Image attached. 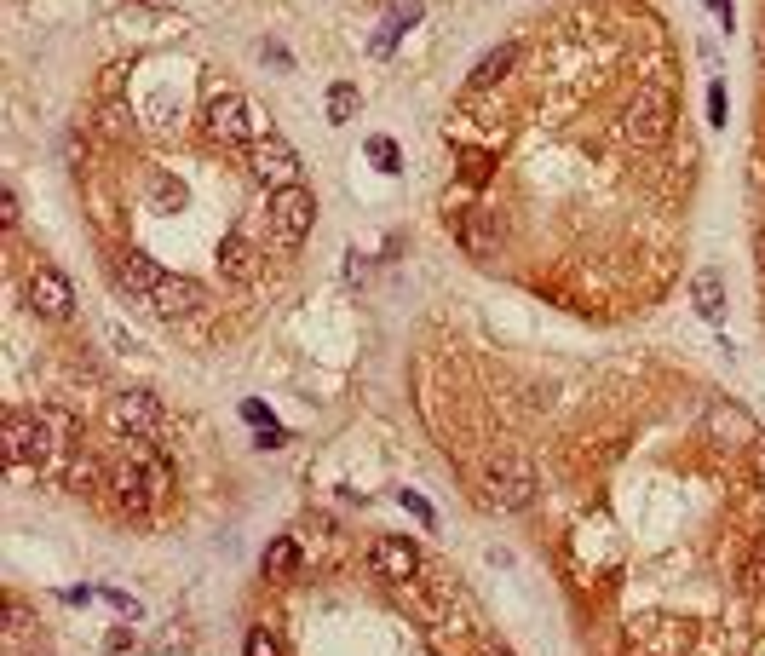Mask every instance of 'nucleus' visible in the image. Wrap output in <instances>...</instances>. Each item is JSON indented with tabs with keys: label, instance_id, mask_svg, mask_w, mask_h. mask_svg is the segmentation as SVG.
<instances>
[{
	"label": "nucleus",
	"instance_id": "1",
	"mask_svg": "<svg viewBox=\"0 0 765 656\" xmlns=\"http://www.w3.org/2000/svg\"><path fill=\"white\" fill-rule=\"evenodd\" d=\"M104 484H110L116 513L150 518V513H156V501L167 495V467L156 461V455H144V449H127L121 461H110V467H104Z\"/></svg>",
	"mask_w": 765,
	"mask_h": 656
},
{
	"label": "nucleus",
	"instance_id": "2",
	"mask_svg": "<svg viewBox=\"0 0 765 656\" xmlns=\"http://www.w3.org/2000/svg\"><path fill=\"white\" fill-rule=\"evenodd\" d=\"M58 432H64V421H58V415H24V409H12V415H6V426H0L6 467H12V472L52 467V455H58Z\"/></svg>",
	"mask_w": 765,
	"mask_h": 656
},
{
	"label": "nucleus",
	"instance_id": "3",
	"mask_svg": "<svg viewBox=\"0 0 765 656\" xmlns=\"http://www.w3.org/2000/svg\"><path fill=\"white\" fill-rule=\"evenodd\" d=\"M673 116H679V104L668 87H639V98H627L622 110V133L633 144H662L673 133Z\"/></svg>",
	"mask_w": 765,
	"mask_h": 656
},
{
	"label": "nucleus",
	"instance_id": "4",
	"mask_svg": "<svg viewBox=\"0 0 765 656\" xmlns=\"http://www.w3.org/2000/svg\"><path fill=\"white\" fill-rule=\"evenodd\" d=\"M248 173L265 190H288V185H300V156H294V144L282 139V133H259L248 144Z\"/></svg>",
	"mask_w": 765,
	"mask_h": 656
},
{
	"label": "nucleus",
	"instance_id": "5",
	"mask_svg": "<svg viewBox=\"0 0 765 656\" xmlns=\"http://www.w3.org/2000/svg\"><path fill=\"white\" fill-rule=\"evenodd\" d=\"M24 305L41 317V323H70L75 317V282L52 265H35L24 282Z\"/></svg>",
	"mask_w": 765,
	"mask_h": 656
},
{
	"label": "nucleus",
	"instance_id": "6",
	"mask_svg": "<svg viewBox=\"0 0 765 656\" xmlns=\"http://www.w3.org/2000/svg\"><path fill=\"white\" fill-rule=\"evenodd\" d=\"M317 225V196L305 185H288V190H271V236L282 248H300L305 236Z\"/></svg>",
	"mask_w": 765,
	"mask_h": 656
},
{
	"label": "nucleus",
	"instance_id": "7",
	"mask_svg": "<svg viewBox=\"0 0 765 656\" xmlns=\"http://www.w3.org/2000/svg\"><path fill=\"white\" fill-rule=\"evenodd\" d=\"M484 490L489 501L501 507V513H524L535 501V472L518 461V455H501V461H489L484 467Z\"/></svg>",
	"mask_w": 765,
	"mask_h": 656
},
{
	"label": "nucleus",
	"instance_id": "8",
	"mask_svg": "<svg viewBox=\"0 0 765 656\" xmlns=\"http://www.w3.org/2000/svg\"><path fill=\"white\" fill-rule=\"evenodd\" d=\"M104 421H110V432H121V438H156L167 415L150 392H116L110 409H104Z\"/></svg>",
	"mask_w": 765,
	"mask_h": 656
},
{
	"label": "nucleus",
	"instance_id": "9",
	"mask_svg": "<svg viewBox=\"0 0 765 656\" xmlns=\"http://www.w3.org/2000/svg\"><path fill=\"white\" fill-rule=\"evenodd\" d=\"M208 133L213 144H254V121H248V98L236 93V87H219V93L208 98Z\"/></svg>",
	"mask_w": 765,
	"mask_h": 656
},
{
	"label": "nucleus",
	"instance_id": "10",
	"mask_svg": "<svg viewBox=\"0 0 765 656\" xmlns=\"http://www.w3.org/2000/svg\"><path fill=\"white\" fill-rule=\"evenodd\" d=\"M369 564H374V576H380V582H392V587L420 582V547H415V541H403V536H380L369 547Z\"/></svg>",
	"mask_w": 765,
	"mask_h": 656
},
{
	"label": "nucleus",
	"instance_id": "11",
	"mask_svg": "<svg viewBox=\"0 0 765 656\" xmlns=\"http://www.w3.org/2000/svg\"><path fill=\"white\" fill-rule=\"evenodd\" d=\"M150 305H156V317H167V323H185V317H202V311H208V288L167 271L162 288L150 294Z\"/></svg>",
	"mask_w": 765,
	"mask_h": 656
},
{
	"label": "nucleus",
	"instance_id": "12",
	"mask_svg": "<svg viewBox=\"0 0 765 656\" xmlns=\"http://www.w3.org/2000/svg\"><path fill=\"white\" fill-rule=\"evenodd\" d=\"M116 277H121V288H127V294H139V300H150V294H156V288H162V265H156V259L150 254H139V248H127V254H121V265H116Z\"/></svg>",
	"mask_w": 765,
	"mask_h": 656
},
{
	"label": "nucleus",
	"instance_id": "13",
	"mask_svg": "<svg viewBox=\"0 0 765 656\" xmlns=\"http://www.w3.org/2000/svg\"><path fill=\"white\" fill-rule=\"evenodd\" d=\"M512 64H518V47H512V41L489 47L484 58H478V70L466 75V93H489V87H501V81L512 75Z\"/></svg>",
	"mask_w": 765,
	"mask_h": 656
},
{
	"label": "nucleus",
	"instance_id": "14",
	"mask_svg": "<svg viewBox=\"0 0 765 656\" xmlns=\"http://www.w3.org/2000/svg\"><path fill=\"white\" fill-rule=\"evenodd\" d=\"M219 271H225V282H254V271H259V254H254V242H248L242 231L219 242Z\"/></svg>",
	"mask_w": 765,
	"mask_h": 656
},
{
	"label": "nucleus",
	"instance_id": "15",
	"mask_svg": "<svg viewBox=\"0 0 765 656\" xmlns=\"http://www.w3.org/2000/svg\"><path fill=\"white\" fill-rule=\"evenodd\" d=\"M691 300H696V311H702L708 323L725 317V282H719V271H696V277H691Z\"/></svg>",
	"mask_w": 765,
	"mask_h": 656
},
{
	"label": "nucleus",
	"instance_id": "16",
	"mask_svg": "<svg viewBox=\"0 0 765 656\" xmlns=\"http://www.w3.org/2000/svg\"><path fill=\"white\" fill-rule=\"evenodd\" d=\"M294 570H300V541H294V536H277L271 547H265V576H271V582H288Z\"/></svg>",
	"mask_w": 765,
	"mask_h": 656
},
{
	"label": "nucleus",
	"instance_id": "17",
	"mask_svg": "<svg viewBox=\"0 0 765 656\" xmlns=\"http://www.w3.org/2000/svg\"><path fill=\"white\" fill-rule=\"evenodd\" d=\"M714 432L731 438V444H748V438H754V426H748V415H742L737 403H714Z\"/></svg>",
	"mask_w": 765,
	"mask_h": 656
},
{
	"label": "nucleus",
	"instance_id": "18",
	"mask_svg": "<svg viewBox=\"0 0 765 656\" xmlns=\"http://www.w3.org/2000/svg\"><path fill=\"white\" fill-rule=\"evenodd\" d=\"M415 24H420V6H415V0H409V6H392V18H386V29L374 35V52L386 58V52H392V41H397V35H403V29H415Z\"/></svg>",
	"mask_w": 765,
	"mask_h": 656
},
{
	"label": "nucleus",
	"instance_id": "19",
	"mask_svg": "<svg viewBox=\"0 0 765 656\" xmlns=\"http://www.w3.org/2000/svg\"><path fill=\"white\" fill-rule=\"evenodd\" d=\"M64 484H70L75 495H98V461L87 455V449H75V455H70V472H64Z\"/></svg>",
	"mask_w": 765,
	"mask_h": 656
},
{
	"label": "nucleus",
	"instance_id": "20",
	"mask_svg": "<svg viewBox=\"0 0 765 656\" xmlns=\"http://www.w3.org/2000/svg\"><path fill=\"white\" fill-rule=\"evenodd\" d=\"M29 633H35V616L24 605H6V651H24Z\"/></svg>",
	"mask_w": 765,
	"mask_h": 656
},
{
	"label": "nucleus",
	"instance_id": "21",
	"mask_svg": "<svg viewBox=\"0 0 765 656\" xmlns=\"http://www.w3.org/2000/svg\"><path fill=\"white\" fill-rule=\"evenodd\" d=\"M357 116V87L351 81H334L328 87V121H351Z\"/></svg>",
	"mask_w": 765,
	"mask_h": 656
},
{
	"label": "nucleus",
	"instance_id": "22",
	"mask_svg": "<svg viewBox=\"0 0 765 656\" xmlns=\"http://www.w3.org/2000/svg\"><path fill=\"white\" fill-rule=\"evenodd\" d=\"M369 162L380 167V173H397V167H403V156H397V139L374 133V139H369Z\"/></svg>",
	"mask_w": 765,
	"mask_h": 656
},
{
	"label": "nucleus",
	"instance_id": "23",
	"mask_svg": "<svg viewBox=\"0 0 765 656\" xmlns=\"http://www.w3.org/2000/svg\"><path fill=\"white\" fill-rule=\"evenodd\" d=\"M242 656H282L277 633H271V628H254L248 639H242Z\"/></svg>",
	"mask_w": 765,
	"mask_h": 656
},
{
	"label": "nucleus",
	"instance_id": "24",
	"mask_svg": "<svg viewBox=\"0 0 765 656\" xmlns=\"http://www.w3.org/2000/svg\"><path fill=\"white\" fill-rule=\"evenodd\" d=\"M742 587H748V593H765V547H754V559L742 564Z\"/></svg>",
	"mask_w": 765,
	"mask_h": 656
},
{
	"label": "nucleus",
	"instance_id": "25",
	"mask_svg": "<svg viewBox=\"0 0 765 656\" xmlns=\"http://www.w3.org/2000/svg\"><path fill=\"white\" fill-rule=\"evenodd\" d=\"M403 507H409V513L420 518V524H438V513H432V507H426V495H415V490H403Z\"/></svg>",
	"mask_w": 765,
	"mask_h": 656
},
{
	"label": "nucleus",
	"instance_id": "26",
	"mask_svg": "<svg viewBox=\"0 0 765 656\" xmlns=\"http://www.w3.org/2000/svg\"><path fill=\"white\" fill-rule=\"evenodd\" d=\"M708 121H714V127H725V87H708Z\"/></svg>",
	"mask_w": 765,
	"mask_h": 656
},
{
	"label": "nucleus",
	"instance_id": "27",
	"mask_svg": "<svg viewBox=\"0 0 765 656\" xmlns=\"http://www.w3.org/2000/svg\"><path fill=\"white\" fill-rule=\"evenodd\" d=\"M242 421H254L259 432H265V426H271V409H265V403H254V398H248V403H242Z\"/></svg>",
	"mask_w": 765,
	"mask_h": 656
},
{
	"label": "nucleus",
	"instance_id": "28",
	"mask_svg": "<svg viewBox=\"0 0 765 656\" xmlns=\"http://www.w3.org/2000/svg\"><path fill=\"white\" fill-rule=\"evenodd\" d=\"M0 225H6V231H12V225H18V196H12V190H6V196H0Z\"/></svg>",
	"mask_w": 765,
	"mask_h": 656
},
{
	"label": "nucleus",
	"instance_id": "29",
	"mask_svg": "<svg viewBox=\"0 0 765 656\" xmlns=\"http://www.w3.org/2000/svg\"><path fill=\"white\" fill-rule=\"evenodd\" d=\"M127 645H133V633H127V628H116V633H104V651H127Z\"/></svg>",
	"mask_w": 765,
	"mask_h": 656
},
{
	"label": "nucleus",
	"instance_id": "30",
	"mask_svg": "<svg viewBox=\"0 0 765 656\" xmlns=\"http://www.w3.org/2000/svg\"><path fill=\"white\" fill-rule=\"evenodd\" d=\"M478 656H512V651H507V645H501V639H489V645H484V651H478Z\"/></svg>",
	"mask_w": 765,
	"mask_h": 656
},
{
	"label": "nucleus",
	"instance_id": "31",
	"mask_svg": "<svg viewBox=\"0 0 765 656\" xmlns=\"http://www.w3.org/2000/svg\"><path fill=\"white\" fill-rule=\"evenodd\" d=\"M708 6H714L719 18H725V24H731V0H708Z\"/></svg>",
	"mask_w": 765,
	"mask_h": 656
},
{
	"label": "nucleus",
	"instance_id": "32",
	"mask_svg": "<svg viewBox=\"0 0 765 656\" xmlns=\"http://www.w3.org/2000/svg\"><path fill=\"white\" fill-rule=\"evenodd\" d=\"M760 259H765V231H760Z\"/></svg>",
	"mask_w": 765,
	"mask_h": 656
},
{
	"label": "nucleus",
	"instance_id": "33",
	"mask_svg": "<svg viewBox=\"0 0 765 656\" xmlns=\"http://www.w3.org/2000/svg\"><path fill=\"white\" fill-rule=\"evenodd\" d=\"M35 656H47V651H41V645H35Z\"/></svg>",
	"mask_w": 765,
	"mask_h": 656
}]
</instances>
